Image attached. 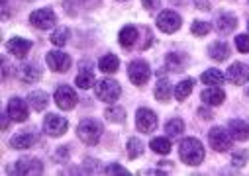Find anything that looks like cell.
<instances>
[{"mask_svg": "<svg viewBox=\"0 0 249 176\" xmlns=\"http://www.w3.org/2000/svg\"><path fill=\"white\" fill-rule=\"evenodd\" d=\"M178 155L180 159L186 162V164H200L202 159H204V147L198 139L195 137H186L184 141H180V147H178Z\"/></svg>", "mask_w": 249, "mask_h": 176, "instance_id": "6da1fadb", "label": "cell"}, {"mask_svg": "<svg viewBox=\"0 0 249 176\" xmlns=\"http://www.w3.org/2000/svg\"><path fill=\"white\" fill-rule=\"evenodd\" d=\"M77 133H79V139H81L83 143H87V145H96V143L100 141V137H102V126H100L96 120H83V122L79 124Z\"/></svg>", "mask_w": 249, "mask_h": 176, "instance_id": "7a4b0ae2", "label": "cell"}, {"mask_svg": "<svg viewBox=\"0 0 249 176\" xmlns=\"http://www.w3.org/2000/svg\"><path fill=\"white\" fill-rule=\"evenodd\" d=\"M120 94H122V88H120V84H118L116 80H112V79H104V80H100V82L96 84V96H98L100 100L108 102V104H114V102L120 98Z\"/></svg>", "mask_w": 249, "mask_h": 176, "instance_id": "3957f363", "label": "cell"}, {"mask_svg": "<svg viewBox=\"0 0 249 176\" xmlns=\"http://www.w3.org/2000/svg\"><path fill=\"white\" fill-rule=\"evenodd\" d=\"M128 77H130V80L134 84L142 86V84H145L149 80L151 69H149V65L145 61H142V59H136V61H132L130 67H128Z\"/></svg>", "mask_w": 249, "mask_h": 176, "instance_id": "277c9868", "label": "cell"}, {"mask_svg": "<svg viewBox=\"0 0 249 176\" xmlns=\"http://www.w3.org/2000/svg\"><path fill=\"white\" fill-rule=\"evenodd\" d=\"M208 141H210V147L218 153H224L230 149L231 145V133L222 129V128H212L208 131Z\"/></svg>", "mask_w": 249, "mask_h": 176, "instance_id": "5b68a950", "label": "cell"}, {"mask_svg": "<svg viewBox=\"0 0 249 176\" xmlns=\"http://www.w3.org/2000/svg\"><path fill=\"white\" fill-rule=\"evenodd\" d=\"M47 65L55 73H67L71 69V57L63 51H49L47 53Z\"/></svg>", "mask_w": 249, "mask_h": 176, "instance_id": "8992f818", "label": "cell"}, {"mask_svg": "<svg viewBox=\"0 0 249 176\" xmlns=\"http://www.w3.org/2000/svg\"><path fill=\"white\" fill-rule=\"evenodd\" d=\"M136 126H138V129L142 133H151L157 128V115H155V112L149 110V108L138 110V113H136Z\"/></svg>", "mask_w": 249, "mask_h": 176, "instance_id": "52a82bcc", "label": "cell"}, {"mask_svg": "<svg viewBox=\"0 0 249 176\" xmlns=\"http://www.w3.org/2000/svg\"><path fill=\"white\" fill-rule=\"evenodd\" d=\"M55 22H57L55 12L49 10V8L36 10V12H32V16H30V24H32L34 28H37V30H49V28L55 26Z\"/></svg>", "mask_w": 249, "mask_h": 176, "instance_id": "ba28073f", "label": "cell"}, {"mask_svg": "<svg viewBox=\"0 0 249 176\" xmlns=\"http://www.w3.org/2000/svg\"><path fill=\"white\" fill-rule=\"evenodd\" d=\"M180 16L177 14V12H173V10H163L161 14H159V18H157V28L161 30V32H165V33H173V32H177L178 28H180Z\"/></svg>", "mask_w": 249, "mask_h": 176, "instance_id": "9c48e42d", "label": "cell"}, {"mask_svg": "<svg viewBox=\"0 0 249 176\" xmlns=\"http://www.w3.org/2000/svg\"><path fill=\"white\" fill-rule=\"evenodd\" d=\"M55 104L61 108V110H71L77 106V94L71 86H59L55 90Z\"/></svg>", "mask_w": 249, "mask_h": 176, "instance_id": "30bf717a", "label": "cell"}, {"mask_svg": "<svg viewBox=\"0 0 249 176\" xmlns=\"http://www.w3.org/2000/svg\"><path fill=\"white\" fill-rule=\"evenodd\" d=\"M43 128L49 135L53 137H59V135H63L67 131V120L65 117H61V115H55V113H49L45 117V122H43Z\"/></svg>", "mask_w": 249, "mask_h": 176, "instance_id": "8fae6325", "label": "cell"}, {"mask_svg": "<svg viewBox=\"0 0 249 176\" xmlns=\"http://www.w3.org/2000/svg\"><path fill=\"white\" fill-rule=\"evenodd\" d=\"M41 172H43V162L37 159L22 157L14 166V174H41Z\"/></svg>", "mask_w": 249, "mask_h": 176, "instance_id": "7c38bea8", "label": "cell"}, {"mask_svg": "<svg viewBox=\"0 0 249 176\" xmlns=\"http://www.w3.org/2000/svg\"><path fill=\"white\" fill-rule=\"evenodd\" d=\"M8 115L12 117V122H26L28 120V104L22 98H10Z\"/></svg>", "mask_w": 249, "mask_h": 176, "instance_id": "4fadbf2b", "label": "cell"}, {"mask_svg": "<svg viewBox=\"0 0 249 176\" xmlns=\"http://www.w3.org/2000/svg\"><path fill=\"white\" fill-rule=\"evenodd\" d=\"M228 79L233 82V84H245L249 80V69L243 65V63H233L230 69H228Z\"/></svg>", "mask_w": 249, "mask_h": 176, "instance_id": "5bb4252c", "label": "cell"}, {"mask_svg": "<svg viewBox=\"0 0 249 176\" xmlns=\"http://www.w3.org/2000/svg\"><path fill=\"white\" fill-rule=\"evenodd\" d=\"M228 129H230V133H231V137H233L235 141H245V139H249V124L243 122V120H230Z\"/></svg>", "mask_w": 249, "mask_h": 176, "instance_id": "9a60e30c", "label": "cell"}, {"mask_svg": "<svg viewBox=\"0 0 249 176\" xmlns=\"http://www.w3.org/2000/svg\"><path fill=\"white\" fill-rule=\"evenodd\" d=\"M200 98H202V102L208 104V106H220V104L226 100V94H224V90H222L220 86H210V88H206V90L200 94Z\"/></svg>", "mask_w": 249, "mask_h": 176, "instance_id": "2e32d148", "label": "cell"}, {"mask_svg": "<svg viewBox=\"0 0 249 176\" xmlns=\"http://www.w3.org/2000/svg\"><path fill=\"white\" fill-rule=\"evenodd\" d=\"M32 49V43L28 41V39H24V37H12L10 41H8V51L14 55V57H26L28 55V51Z\"/></svg>", "mask_w": 249, "mask_h": 176, "instance_id": "e0dca14e", "label": "cell"}, {"mask_svg": "<svg viewBox=\"0 0 249 176\" xmlns=\"http://www.w3.org/2000/svg\"><path fill=\"white\" fill-rule=\"evenodd\" d=\"M36 143V137L28 131H22V133H16L12 139H10V147L14 149H30L32 145Z\"/></svg>", "mask_w": 249, "mask_h": 176, "instance_id": "ac0fdd59", "label": "cell"}, {"mask_svg": "<svg viewBox=\"0 0 249 176\" xmlns=\"http://www.w3.org/2000/svg\"><path fill=\"white\" fill-rule=\"evenodd\" d=\"M118 41H120L122 47H134V43L138 41V30L134 26H126V28L120 32Z\"/></svg>", "mask_w": 249, "mask_h": 176, "instance_id": "d6986e66", "label": "cell"}, {"mask_svg": "<svg viewBox=\"0 0 249 176\" xmlns=\"http://www.w3.org/2000/svg\"><path fill=\"white\" fill-rule=\"evenodd\" d=\"M118 67H120V61H118V57H116V55H112V53L104 55V57L100 59V61H98V69H100L102 73H108V75L116 73V71H118Z\"/></svg>", "mask_w": 249, "mask_h": 176, "instance_id": "ffe728a7", "label": "cell"}, {"mask_svg": "<svg viewBox=\"0 0 249 176\" xmlns=\"http://www.w3.org/2000/svg\"><path fill=\"white\" fill-rule=\"evenodd\" d=\"M208 55H210L212 59H216V61H226L228 55H230V47H228V43H224V41H216V43H212V45L208 47Z\"/></svg>", "mask_w": 249, "mask_h": 176, "instance_id": "44dd1931", "label": "cell"}, {"mask_svg": "<svg viewBox=\"0 0 249 176\" xmlns=\"http://www.w3.org/2000/svg\"><path fill=\"white\" fill-rule=\"evenodd\" d=\"M235 26H237V22H235V16H231V14H222L216 20V30L220 33H230Z\"/></svg>", "mask_w": 249, "mask_h": 176, "instance_id": "7402d4cb", "label": "cell"}, {"mask_svg": "<svg viewBox=\"0 0 249 176\" xmlns=\"http://www.w3.org/2000/svg\"><path fill=\"white\" fill-rule=\"evenodd\" d=\"M186 63H189V59H186L184 55H180V53H169V55H167V65H169V69H173L175 73L182 71V69L186 67Z\"/></svg>", "mask_w": 249, "mask_h": 176, "instance_id": "603a6c76", "label": "cell"}, {"mask_svg": "<svg viewBox=\"0 0 249 176\" xmlns=\"http://www.w3.org/2000/svg\"><path fill=\"white\" fill-rule=\"evenodd\" d=\"M165 131H167V135L169 137H180L182 135V131H184V122L180 120V117H173V120H169L167 124H165Z\"/></svg>", "mask_w": 249, "mask_h": 176, "instance_id": "cb8c5ba5", "label": "cell"}, {"mask_svg": "<svg viewBox=\"0 0 249 176\" xmlns=\"http://www.w3.org/2000/svg\"><path fill=\"white\" fill-rule=\"evenodd\" d=\"M39 75H41V71H39L37 65H34V63L24 65V67L20 69V79H22L24 82H36V80H39Z\"/></svg>", "mask_w": 249, "mask_h": 176, "instance_id": "d4e9b609", "label": "cell"}, {"mask_svg": "<svg viewBox=\"0 0 249 176\" xmlns=\"http://www.w3.org/2000/svg\"><path fill=\"white\" fill-rule=\"evenodd\" d=\"M30 104H32V108L36 110V112H41V110H45V106H47V94L43 92V90H36V92H32L30 94Z\"/></svg>", "mask_w": 249, "mask_h": 176, "instance_id": "484cf974", "label": "cell"}, {"mask_svg": "<svg viewBox=\"0 0 249 176\" xmlns=\"http://www.w3.org/2000/svg\"><path fill=\"white\" fill-rule=\"evenodd\" d=\"M193 86H195L193 79H184V80H180V82L177 84V88H175V96H177V100H184L186 96L193 92Z\"/></svg>", "mask_w": 249, "mask_h": 176, "instance_id": "4316f807", "label": "cell"}, {"mask_svg": "<svg viewBox=\"0 0 249 176\" xmlns=\"http://www.w3.org/2000/svg\"><path fill=\"white\" fill-rule=\"evenodd\" d=\"M149 147L153 149V153H159V155H169L171 153V141L167 137H155Z\"/></svg>", "mask_w": 249, "mask_h": 176, "instance_id": "83f0119b", "label": "cell"}, {"mask_svg": "<svg viewBox=\"0 0 249 176\" xmlns=\"http://www.w3.org/2000/svg\"><path fill=\"white\" fill-rule=\"evenodd\" d=\"M202 82L204 84H212V86H220V84H224V75L220 71H216V69L206 71L202 75Z\"/></svg>", "mask_w": 249, "mask_h": 176, "instance_id": "f1b7e54d", "label": "cell"}, {"mask_svg": "<svg viewBox=\"0 0 249 176\" xmlns=\"http://www.w3.org/2000/svg\"><path fill=\"white\" fill-rule=\"evenodd\" d=\"M155 98L159 102H167L171 98V84L167 80H159L155 86Z\"/></svg>", "mask_w": 249, "mask_h": 176, "instance_id": "f546056e", "label": "cell"}, {"mask_svg": "<svg viewBox=\"0 0 249 176\" xmlns=\"http://www.w3.org/2000/svg\"><path fill=\"white\" fill-rule=\"evenodd\" d=\"M142 153H143V143L138 137H132L128 141V157L130 159H138V157H142Z\"/></svg>", "mask_w": 249, "mask_h": 176, "instance_id": "4dcf8cb0", "label": "cell"}, {"mask_svg": "<svg viewBox=\"0 0 249 176\" xmlns=\"http://www.w3.org/2000/svg\"><path fill=\"white\" fill-rule=\"evenodd\" d=\"M92 84H94V75H92L90 71H83V73L77 77V86H79V88H85V90H87V88H90Z\"/></svg>", "mask_w": 249, "mask_h": 176, "instance_id": "1f68e13d", "label": "cell"}, {"mask_svg": "<svg viewBox=\"0 0 249 176\" xmlns=\"http://www.w3.org/2000/svg\"><path fill=\"white\" fill-rule=\"evenodd\" d=\"M67 37H69V30L67 28H59L57 32H53V35H51V43L53 45H65L67 43Z\"/></svg>", "mask_w": 249, "mask_h": 176, "instance_id": "d6a6232c", "label": "cell"}, {"mask_svg": "<svg viewBox=\"0 0 249 176\" xmlns=\"http://www.w3.org/2000/svg\"><path fill=\"white\" fill-rule=\"evenodd\" d=\"M193 33L195 35H200V37H204V35H208L210 33V24L208 22H200V20H196V22H193Z\"/></svg>", "mask_w": 249, "mask_h": 176, "instance_id": "836d02e7", "label": "cell"}, {"mask_svg": "<svg viewBox=\"0 0 249 176\" xmlns=\"http://www.w3.org/2000/svg\"><path fill=\"white\" fill-rule=\"evenodd\" d=\"M106 117L110 122H124V110L122 108H110V110H106Z\"/></svg>", "mask_w": 249, "mask_h": 176, "instance_id": "e575fe53", "label": "cell"}, {"mask_svg": "<svg viewBox=\"0 0 249 176\" xmlns=\"http://www.w3.org/2000/svg\"><path fill=\"white\" fill-rule=\"evenodd\" d=\"M235 47H237L241 53H249V37H247L245 33L237 35V37H235Z\"/></svg>", "mask_w": 249, "mask_h": 176, "instance_id": "d590c367", "label": "cell"}, {"mask_svg": "<svg viewBox=\"0 0 249 176\" xmlns=\"http://www.w3.org/2000/svg\"><path fill=\"white\" fill-rule=\"evenodd\" d=\"M231 162H233L235 166H243V164L247 162V153H245V151L233 153V155H231Z\"/></svg>", "mask_w": 249, "mask_h": 176, "instance_id": "8d00e7d4", "label": "cell"}, {"mask_svg": "<svg viewBox=\"0 0 249 176\" xmlns=\"http://www.w3.org/2000/svg\"><path fill=\"white\" fill-rule=\"evenodd\" d=\"M104 172H106V174H128L126 168H122V166H118V164H110V166H106Z\"/></svg>", "mask_w": 249, "mask_h": 176, "instance_id": "74e56055", "label": "cell"}, {"mask_svg": "<svg viewBox=\"0 0 249 176\" xmlns=\"http://www.w3.org/2000/svg\"><path fill=\"white\" fill-rule=\"evenodd\" d=\"M102 168L98 166V160H87V172H100Z\"/></svg>", "mask_w": 249, "mask_h": 176, "instance_id": "f35d334b", "label": "cell"}, {"mask_svg": "<svg viewBox=\"0 0 249 176\" xmlns=\"http://www.w3.org/2000/svg\"><path fill=\"white\" fill-rule=\"evenodd\" d=\"M142 4L147 10H155V8H159V0H142Z\"/></svg>", "mask_w": 249, "mask_h": 176, "instance_id": "ab89813d", "label": "cell"}, {"mask_svg": "<svg viewBox=\"0 0 249 176\" xmlns=\"http://www.w3.org/2000/svg\"><path fill=\"white\" fill-rule=\"evenodd\" d=\"M8 120H12V117L8 115V112H6V113H2V131H6V129H8Z\"/></svg>", "mask_w": 249, "mask_h": 176, "instance_id": "60d3db41", "label": "cell"}, {"mask_svg": "<svg viewBox=\"0 0 249 176\" xmlns=\"http://www.w3.org/2000/svg\"><path fill=\"white\" fill-rule=\"evenodd\" d=\"M81 2H94V0H81Z\"/></svg>", "mask_w": 249, "mask_h": 176, "instance_id": "b9f144b4", "label": "cell"}]
</instances>
